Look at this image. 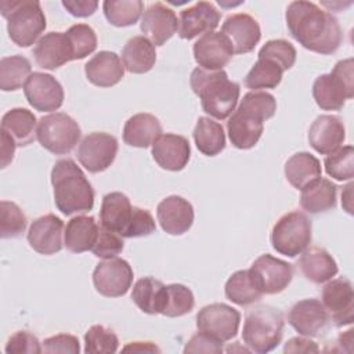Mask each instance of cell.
Returning a JSON list of instances; mask_svg holds the SVG:
<instances>
[{"mask_svg":"<svg viewBox=\"0 0 354 354\" xmlns=\"http://www.w3.org/2000/svg\"><path fill=\"white\" fill-rule=\"evenodd\" d=\"M286 26L292 37L304 48L329 55L337 51L343 32L337 19L311 1H292L286 8Z\"/></svg>","mask_w":354,"mask_h":354,"instance_id":"6da1fadb","label":"cell"},{"mask_svg":"<svg viewBox=\"0 0 354 354\" xmlns=\"http://www.w3.org/2000/svg\"><path fill=\"white\" fill-rule=\"evenodd\" d=\"M277 111L275 97L267 91H249L227 122L231 144L238 149H250L260 140L264 122Z\"/></svg>","mask_w":354,"mask_h":354,"instance_id":"7a4b0ae2","label":"cell"},{"mask_svg":"<svg viewBox=\"0 0 354 354\" xmlns=\"http://www.w3.org/2000/svg\"><path fill=\"white\" fill-rule=\"evenodd\" d=\"M54 203L65 214L86 213L94 206V189L83 170L72 159H59L51 170Z\"/></svg>","mask_w":354,"mask_h":354,"instance_id":"3957f363","label":"cell"},{"mask_svg":"<svg viewBox=\"0 0 354 354\" xmlns=\"http://www.w3.org/2000/svg\"><path fill=\"white\" fill-rule=\"evenodd\" d=\"M189 83L207 115L217 120H224L232 115L241 88L236 82L228 79L225 71H206L198 66L192 71Z\"/></svg>","mask_w":354,"mask_h":354,"instance_id":"277c9868","label":"cell"},{"mask_svg":"<svg viewBox=\"0 0 354 354\" xmlns=\"http://www.w3.org/2000/svg\"><path fill=\"white\" fill-rule=\"evenodd\" d=\"M1 15L7 19L10 39L18 47H29L44 32L46 15L36 0H6L0 3Z\"/></svg>","mask_w":354,"mask_h":354,"instance_id":"5b68a950","label":"cell"},{"mask_svg":"<svg viewBox=\"0 0 354 354\" xmlns=\"http://www.w3.org/2000/svg\"><path fill=\"white\" fill-rule=\"evenodd\" d=\"M283 317L275 307L263 304L250 310L243 322L242 339L250 351L266 354L282 340Z\"/></svg>","mask_w":354,"mask_h":354,"instance_id":"8992f818","label":"cell"},{"mask_svg":"<svg viewBox=\"0 0 354 354\" xmlns=\"http://www.w3.org/2000/svg\"><path fill=\"white\" fill-rule=\"evenodd\" d=\"M354 62L353 58L339 61L332 72L314 80L313 97L324 111H340L346 100L354 97Z\"/></svg>","mask_w":354,"mask_h":354,"instance_id":"52a82bcc","label":"cell"},{"mask_svg":"<svg viewBox=\"0 0 354 354\" xmlns=\"http://www.w3.org/2000/svg\"><path fill=\"white\" fill-rule=\"evenodd\" d=\"M82 131L77 122L64 112H55L39 119L36 138L51 153H69L80 141Z\"/></svg>","mask_w":354,"mask_h":354,"instance_id":"ba28073f","label":"cell"},{"mask_svg":"<svg viewBox=\"0 0 354 354\" xmlns=\"http://www.w3.org/2000/svg\"><path fill=\"white\" fill-rule=\"evenodd\" d=\"M311 221L304 213L289 212L272 227L271 245L279 254L296 257L311 243Z\"/></svg>","mask_w":354,"mask_h":354,"instance_id":"9c48e42d","label":"cell"},{"mask_svg":"<svg viewBox=\"0 0 354 354\" xmlns=\"http://www.w3.org/2000/svg\"><path fill=\"white\" fill-rule=\"evenodd\" d=\"M239 324V311L224 303L207 304L196 314L198 330L221 343L236 336Z\"/></svg>","mask_w":354,"mask_h":354,"instance_id":"30bf717a","label":"cell"},{"mask_svg":"<svg viewBox=\"0 0 354 354\" xmlns=\"http://www.w3.org/2000/svg\"><path fill=\"white\" fill-rule=\"evenodd\" d=\"M131 266L119 257L98 263L93 271L95 290L105 297H120L127 293L133 283Z\"/></svg>","mask_w":354,"mask_h":354,"instance_id":"8fae6325","label":"cell"},{"mask_svg":"<svg viewBox=\"0 0 354 354\" xmlns=\"http://www.w3.org/2000/svg\"><path fill=\"white\" fill-rule=\"evenodd\" d=\"M118 140L102 131L87 134L77 148V160L90 173L106 170L118 153Z\"/></svg>","mask_w":354,"mask_h":354,"instance_id":"7c38bea8","label":"cell"},{"mask_svg":"<svg viewBox=\"0 0 354 354\" xmlns=\"http://www.w3.org/2000/svg\"><path fill=\"white\" fill-rule=\"evenodd\" d=\"M321 303L324 304L329 319L336 326L351 325L354 321V292L350 279L340 277L329 279L322 288Z\"/></svg>","mask_w":354,"mask_h":354,"instance_id":"4fadbf2b","label":"cell"},{"mask_svg":"<svg viewBox=\"0 0 354 354\" xmlns=\"http://www.w3.org/2000/svg\"><path fill=\"white\" fill-rule=\"evenodd\" d=\"M263 295H277L288 288L293 278V267L271 254H261L249 268Z\"/></svg>","mask_w":354,"mask_h":354,"instance_id":"5bb4252c","label":"cell"},{"mask_svg":"<svg viewBox=\"0 0 354 354\" xmlns=\"http://www.w3.org/2000/svg\"><path fill=\"white\" fill-rule=\"evenodd\" d=\"M24 94L30 106L40 112H53L64 104V88L50 73L33 72L25 86Z\"/></svg>","mask_w":354,"mask_h":354,"instance_id":"9a60e30c","label":"cell"},{"mask_svg":"<svg viewBox=\"0 0 354 354\" xmlns=\"http://www.w3.org/2000/svg\"><path fill=\"white\" fill-rule=\"evenodd\" d=\"M288 322L299 335L318 337L328 329L329 315L318 299H304L292 306Z\"/></svg>","mask_w":354,"mask_h":354,"instance_id":"2e32d148","label":"cell"},{"mask_svg":"<svg viewBox=\"0 0 354 354\" xmlns=\"http://www.w3.org/2000/svg\"><path fill=\"white\" fill-rule=\"evenodd\" d=\"M230 40L221 32L205 33L194 44V58L199 68L221 71L234 57Z\"/></svg>","mask_w":354,"mask_h":354,"instance_id":"e0dca14e","label":"cell"},{"mask_svg":"<svg viewBox=\"0 0 354 354\" xmlns=\"http://www.w3.org/2000/svg\"><path fill=\"white\" fill-rule=\"evenodd\" d=\"M140 28L153 46H163L178 30V19L170 7L158 1L147 7Z\"/></svg>","mask_w":354,"mask_h":354,"instance_id":"ac0fdd59","label":"cell"},{"mask_svg":"<svg viewBox=\"0 0 354 354\" xmlns=\"http://www.w3.org/2000/svg\"><path fill=\"white\" fill-rule=\"evenodd\" d=\"M64 221L55 214H44L36 218L28 231L30 248L44 256L55 254L62 249Z\"/></svg>","mask_w":354,"mask_h":354,"instance_id":"d6986e66","label":"cell"},{"mask_svg":"<svg viewBox=\"0 0 354 354\" xmlns=\"http://www.w3.org/2000/svg\"><path fill=\"white\" fill-rule=\"evenodd\" d=\"M220 12L213 3L198 1L180 12L178 36L191 40L199 35L214 32L220 22Z\"/></svg>","mask_w":354,"mask_h":354,"instance_id":"ffe728a7","label":"cell"},{"mask_svg":"<svg viewBox=\"0 0 354 354\" xmlns=\"http://www.w3.org/2000/svg\"><path fill=\"white\" fill-rule=\"evenodd\" d=\"M221 33L230 40L235 54L253 51L261 39L259 22L252 15L243 12L230 15L223 24Z\"/></svg>","mask_w":354,"mask_h":354,"instance_id":"44dd1931","label":"cell"},{"mask_svg":"<svg viewBox=\"0 0 354 354\" xmlns=\"http://www.w3.org/2000/svg\"><path fill=\"white\" fill-rule=\"evenodd\" d=\"M33 57L40 68L48 71H54L73 61V51L66 33L48 32L41 36L33 48Z\"/></svg>","mask_w":354,"mask_h":354,"instance_id":"7402d4cb","label":"cell"},{"mask_svg":"<svg viewBox=\"0 0 354 354\" xmlns=\"http://www.w3.org/2000/svg\"><path fill=\"white\" fill-rule=\"evenodd\" d=\"M191 156L188 140L180 134H160L152 144V158L165 170H183Z\"/></svg>","mask_w":354,"mask_h":354,"instance_id":"603a6c76","label":"cell"},{"mask_svg":"<svg viewBox=\"0 0 354 354\" xmlns=\"http://www.w3.org/2000/svg\"><path fill=\"white\" fill-rule=\"evenodd\" d=\"M156 217L165 232L170 235H183L194 223V207L183 196L170 195L159 202Z\"/></svg>","mask_w":354,"mask_h":354,"instance_id":"cb8c5ba5","label":"cell"},{"mask_svg":"<svg viewBox=\"0 0 354 354\" xmlns=\"http://www.w3.org/2000/svg\"><path fill=\"white\" fill-rule=\"evenodd\" d=\"M344 138V123L335 115L318 116L308 130V142L321 155H329L339 149Z\"/></svg>","mask_w":354,"mask_h":354,"instance_id":"d4e9b609","label":"cell"},{"mask_svg":"<svg viewBox=\"0 0 354 354\" xmlns=\"http://www.w3.org/2000/svg\"><path fill=\"white\" fill-rule=\"evenodd\" d=\"M134 206L122 192H109L102 198L100 221L101 225L124 238L133 220Z\"/></svg>","mask_w":354,"mask_h":354,"instance_id":"484cf974","label":"cell"},{"mask_svg":"<svg viewBox=\"0 0 354 354\" xmlns=\"http://www.w3.org/2000/svg\"><path fill=\"white\" fill-rule=\"evenodd\" d=\"M84 73L97 87H112L124 76V65L113 51H100L84 65Z\"/></svg>","mask_w":354,"mask_h":354,"instance_id":"4316f807","label":"cell"},{"mask_svg":"<svg viewBox=\"0 0 354 354\" xmlns=\"http://www.w3.org/2000/svg\"><path fill=\"white\" fill-rule=\"evenodd\" d=\"M162 134L159 119L151 113H136L123 127V141L136 148H148Z\"/></svg>","mask_w":354,"mask_h":354,"instance_id":"83f0119b","label":"cell"},{"mask_svg":"<svg viewBox=\"0 0 354 354\" xmlns=\"http://www.w3.org/2000/svg\"><path fill=\"white\" fill-rule=\"evenodd\" d=\"M301 274L314 283H325L332 279L339 268L335 259L322 248H310L301 253L299 259Z\"/></svg>","mask_w":354,"mask_h":354,"instance_id":"f1b7e54d","label":"cell"},{"mask_svg":"<svg viewBox=\"0 0 354 354\" xmlns=\"http://www.w3.org/2000/svg\"><path fill=\"white\" fill-rule=\"evenodd\" d=\"M100 225L91 216H76L72 217L64 232V245L72 253H83L91 250Z\"/></svg>","mask_w":354,"mask_h":354,"instance_id":"f546056e","label":"cell"},{"mask_svg":"<svg viewBox=\"0 0 354 354\" xmlns=\"http://www.w3.org/2000/svg\"><path fill=\"white\" fill-rule=\"evenodd\" d=\"M122 62L130 73H147L156 62L155 46L145 36H134L122 50Z\"/></svg>","mask_w":354,"mask_h":354,"instance_id":"4dcf8cb0","label":"cell"},{"mask_svg":"<svg viewBox=\"0 0 354 354\" xmlns=\"http://www.w3.org/2000/svg\"><path fill=\"white\" fill-rule=\"evenodd\" d=\"M336 195L337 185L328 178L319 177L301 189L300 205L311 214L325 213L336 207Z\"/></svg>","mask_w":354,"mask_h":354,"instance_id":"1f68e13d","label":"cell"},{"mask_svg":"<svg viewBox=\"0 0 354 354\" xmlns=\"http://www.w3.org/2000/svg\"><path fill=\"white\" fill-rule=\"evenodd\" d=\"M131 299L142 313L151 315L162 314L166 300V285L152 277H144L134 283Z\"/></svg>","mask_w":354,"mask_h":354,"instance_id":"d6a6232c","label":"cell"},{"mask_svg":"<svg viewBox=\"0 0 354 354\" xmlns=\"http://www.w3.org/2000/svg\"><path fill=\"white\" fill-rule=\"evenodd\" d=\"M319 160L308 152H297L285 163V177L296 189H303L321 177Z\"/></svg>","mask_w":354,"mask_h":354,"instance_id":"836d02e7","label":"cell"},{"mask_svg":"<svg viewBox=\"0 0 354 354\" xmlns=\"http://www.w3.org/2000/svg\"><path fill=\"white\" fill-rule=\"evenodd\" d=\"M1 130L7 131L17 145H29L36 137V116L26 108H12L3 115Z\"/></svg>","mask_w":354,"mask_h":354,"instance_id":"e575fe53","label":"cell"},{"mask_svg":"<svg viewBox=\"0 0 354 354\" xmlns=\"http://www.w3.org/2000/svg\"><path fill=\"white\" fill-rule=\"evenodd\" d=\"M192 136L196 148L206 156H216L225 148L224 129L218 122L210 118H199Z\"/></svg>","mask_w":354,"mask_h":354,"instance_id":"d590c367","label":"cell"},{"mask_svg":"<svg viewBox=\"0 0 354 354\" xmlns=\"http://www.w3.org/2000/svg\"><path fill=\"white\" fill-rule=\"evenodd\" d=\"M224 290L225 297L238 306H249L259 301L263 296V292L249 270H239L234 272L225 282Z\"/></svg>","mask_w":354,"mask_h":354,"instance_id":"8d00e7d4","label":"cell"},{"mask_svg":"<svg viewBox=\"0 0 354 354\" xmlns=\"http://www.w3.org/2000/svg\"><path fill=\"white\" fill-rule=\"evenodd\" d=\"M32 75L30 61L22 55L3 57L0 61V88L3 91H15L25 86Z\"/></svg>","mask_w":354,"mask_h":354,"instance_id":"74e56055","label":"cell"},{"mask_svg":"<svg viewBox=\"0 0 354 354\" xmlns=\"http://www.w3.org/2000/svg\"><path fill=\"white\" fill-rule=\"evenodd\" d=\"M283 69L268 58H259L245 77V86L259 91L261 88H275L283 75Z\"/></svg>","mask_w":354,"mask_h":354,"instance_id":"f35d334b","label":"cell"},{"mask_svg":"<svg viewBox=\"0 0 354 354\" xmlns=\"http://www.w3.org/2000/svg\"><path fill=\"white\" fill-rule=\"evenodd\" d=\"M102 10L106 21L113 26L134 25L144 10L141 0H105Z\"/></svg>","mask_w":354,"mask_h":354,"instance_id":"ab89813d","label":"cell"},{"mask_svg":"<svg viewBox=\"0 0 354 354\" xmlns=\"http://www.w3.org/2000/svg\"><path fill=\"white\" fill-rule=\"evenodd\" d=\"M195 297L192 290L183 283H171L166 286V300L162 314L169 318L183 317L192 311Z\"/></svg>","mask_w":354,"mask_h":354,"instance_id":"60d3db41","label":"cell"},{"mask_svg":"<svg viewBox=\"0 0 354 354\" xmlns=\"http://www.w3.org/2000/svg\"><path fill=\"white\" fill-rule=\"evenodd\" d=\"M328 176L337 181L351 180L354 177V149L351 145L340 147L329 153L324 160Z\"/></svg>","mask_w":354,"mask_h":354,"instance_id":"b9f144b4","label":"cell"},{"mask_svg":"<svg viewBox=\"0 0 354 354\" xmlns=\"http://www.w3.org/2000/svg\"><path fill=\"white\" fill-rule=\"evenodd\" d=\"M119 347L115 332L104 325H93L84 335V351L87 354H112Z\"/></svg>","mask_w":354,"mask_h":354,"instance_id":"7bdbcfd3","label":"cell"},{"mask_svg":"<svg viewBox=\"0 0 354 354\" xmlns=\"http://www.w3.org/2000/svg\"><path fill=\"white\" fill-rule=\"evenodd\" d=\"M26 216L21 207L10 201L0 202V236L18 238L25 232Z\"/></svg>","mask_w":354,"mask_h":354,"instance_id":"ee69618b","label":"cell"},{"mask_svg":"<svg viewBox=\"0 0 354 354\" xmlns=\"http://www.w3.org/2000/svg\"><path fill=\"white\" fill-rule=\"evenodd\" d=\"M65 33L72 46L73 59H83L97 48V35L87 24L72 25Z\"/></svg>","mask_w":354,"mask_h":354,"instance_id":"f6af8a7d","label":"cell"},{"mask_svg":"<svg viewBox=\"0 0 354 354\" xmlns=\"http://www.w3.org/2000/svg\"><path fill=\"white\" fill-rule=\"evenodd\" d=\"M259 58H268L277 62L283 71L290 69L296 62V48L283 39L268 40L259 51Z\"/></svg>","mask_w":354,"mask_h":354,"instance_id":"bcb514c9","label":"cell"},{"mask_svg":"<svg viewBox=\"0 0 354 354\" xmlns=\"http://www.w3.org/2000/svg\"><path fill=\"white\" fill-rule=\"evenodd\" d=\"M123 239L119 234L112 232L102 225H100V231L97 235V239L91 248V252L94 256L100 259H112L116 257L122 250H123Z\"/></svg>","mask_w":354,"mask_h":354,"instance_id":"7dc6e473","label":"cell"},{"mask_svg":"<svg viewBox=\"0 0 354 354\" xmlns=\"http://www.w3.org/2000/svg\"><path fill=\"white\" fill-rule=\"evenodd\" d=\"M6 353L7 354H40L43 353L41 343L39 339L26 332V330H18L14 335L10 336L6 344Z\"/></svg>","mask_w":354,"mask_h":354,"instance_id":"c3c4849f","label":"cell"},{"mask_svg":"<svg viewBox=\"0 0 354 354\" xmlns=\"http://www.w3.org/2000/svg\"><path fill=\"white\" fill-rule=\"evenodd\" d=\"M43 353L54 354V353H69V354H79L80 344L79 339L69 333H58L51 337L44 339L41 343Z\"/></svg>","mask_w":354,"mask_h":354,"instance_id":"681fc988","label":"cell"},{"mask_svg":"<svg viewBox=\"0 0 354 354\" xmlns=\"http://www.w3.org/2000/svg\"><path fill=\"white\" fill-rule=\"evenodd\" d=\"M156 224L152 217V214L147 209L134 207L133 220L130 223V227L124 235V238H140V236H148L152 232H155Z\"/></svg>","mask_w":354,"mask_h":354,"instance_id":"f907efd6","label":"cell"},{"mask_svg":"<svg viewBox=\"0 0 354 354\" xmlns=\"http://www.w3.org/2000/svg\"><path fill=\"white\" fill-rule=\"evenodd\" d=\"M223 343L217 342L201 332L195 333L185 344L184 353H223Z\"/></svg>","mask_w":354,"mask_h":354,"instance_id":"816d5d0a","label":"cell"},{"mask_svg":"<svg viewBox=\"0 0 354 354\" xmlns=\"http://www.w3.org/2000/svg\"><path fill=\"white\" fill-rule=\"evenodd\" d=\"M62 6L66 8V11L77 18H86L94 14V11L98 7V1L95 0H64Z\"/></svg>","mask_w":354,"mask_h":354,"instance_id":"f5cc1de1","label":"cell"},{"mask_svg":"<svg viewBox=\"0 0 354 354\" xmlns=\"http://www.w3.org/2000/svg\"><path fill=\"white\" fill-rule=\"evenodd\" d=\"M318 346L306 337H292L286 342L283 353H318Z\"/></svg>","mask_w":354,"mask_h":354,"instance_id":"db71d44e","label":"cell"},{"mask_svg":"<svg viewBox=\"0 0 354 354\" xmlns=\"http://www.w3.org/2000/svg\"><path fill=\"white\" fill-rule=\"evenodd\" d=\"M0 140H1V167H7L8 163L12 162L14 159V152H15V147L17 142L14 141V138L4 130L0 131Z\"/></svg>","mask_w":354,"mask_h":354,"instance_id":"11a10c76","label":"cell"},{"mask_svg":"<svg viewBox=\"0 0 354 354\" xmlns=\"http://www.w3.org/2000/svg\"><path fill=\"white\" fill-rule=\"evenodd\" d=\"M123 351H138V353H160V348L152 342H131L123 347Z\"/></svg>","mask_w":354,"mask_h":354,"instance_id":"9f6ffc18","label":"cell"},{"mask_svg":"<svg viewBox=\"0 0 354 354\" xmlns=\"http://www.w3.org/2000/svg\"><path fill=\"white\" fill-rule=\"evenodd\" d=\"M351 189H353V183L344 187V191L342 192V205L346 209L348 214H353V207H351Z\"/></svg>","mask_w":354,"mask_h":354,"instance_id":"6f0895ef","label":"cell"}]
</instances>
